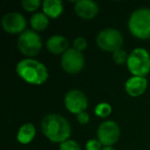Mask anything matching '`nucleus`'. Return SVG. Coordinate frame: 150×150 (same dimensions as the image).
Instances as JSON below:
<instances>
[{"mask_svg": "<svg viewBox=\"0 0 150 150\" xmlns=\"http://www.w3.org/2000/svg\"><path fill=\"white\" fill-rule=\"evenodd\" d=\"M18 48L22 54L32 59L37 56L42 48V40L39 34L34 30H25L19 35Z\"/></svg>", "mask_w": 150, "mask_h": 150, "instance_id": "39448f33", "label": "nucleus"}, {"mask_svg": "<svg viewBox=\"0 0 150 150\" xmlns=\"http://www.w3.org/2000/svg\"><path fill=\"white\" fill-rule=\"evenodd\" d=\"M90 114L86 111H83V112L76 115V119H77V121L80 125H88V121H90Z\"/></svg>", "mask_w": 150, "mask_h": 150, "instance_id": "5701e85b", "label": "nucleus"}, {"mask_svg": "<svg viewBox=\"0 0 150 150\" xmlns=\"http://www.w3.org/2000/svg\"><path fill=\"white\" fill-rule=\"evenodd\" d=\"M41 131L50 142L61 144L70 138L71 125L64 116L50 113L42 118Z\"/></svg>", "mask_w": 150, "mask_h": 150, "instance_id": "f257e3e1", "label": "nucleus"}, {"mask_svg": "<svg viewBox=\"0 0 150 150\" xmlns=\"http://www.w3.org/2000/svg\"><path fill=\"white\" fill-rule=\"evenodd\" d=\"M59 150H81V147L76 141L69 139L60 144Z\"/></svg>", "mask_w": 150, "mask_h": 150, "instance_id": "aec40b11", "label": "nucleus"}, {"mask_svg": "<svg viewBox=\"0 0 150 150\" xmlns=\"http://www.w3.org/2000/svg\"><path fill=\"white\" fill-rule=\"evenodd\" d=\"M1 25L5 32L8 34H22L26 30L27 21L25 17L20 13H8L3 16Z\"/></svg>", "mask_w": 150, "mask_h": 150, "instance_id": "9d476101", "label": "nucleus"}, {"mask_svg": "<svg viewBox=\"0 0 150 150\" xmlns=\"http://www.w3.org/2000/svg\"><path fill=\"white\" fill-rule=\"evenodd\" d=\"M102 150H116L113 146H104Z\"/></svg>", "mask_w": 150, "mask_h": 150, "instance_id": "b1692460", "label": "nucleus"}, {"mask_svg": "<svg viewBox=\"0 0 150 150\" xmlns=\"http://www.w3.org/2000/svg\"><path fill=\"white\" fill-rule=\"evenodd\" d=\"M103 147L98 139H90L86 143V150H102Z\"/></svg>", "mask_w": 150, "mask_h": 150, "instance_id": "4be33fe9", "label": "nucleus"}, {"mask_svg": "<svg viewBox=\"0 0 150 150\" xmlns=\"http://www.w3.org/2000/svg\"><path fill=\"white\" fill-rule=\"evenodd\" d=\"M22 8L28 13H33L39 8L40 5H42L40 0H23L21 2Z\"/></svg>", "mask_w": 150, "mask_h": 150, "instance_id": "a211bd4d", "label": "nucleus"}, {"mask_svg": "<svg viewBox=\"0 0 150 150\" xmlns=\"http://www.w3.org/2000/svg\"><path fill=\"white\" fill-rule=\"evenodd\" d=\"M129 31L138 39H150V8L142 7L132 13L127 22Z\"/></svg>", "mask_w": 150, "mask_h": 150, "instance_id": "7ed1b4c3", "label": "nucleus"}, {"mask_svg": "<svg viewBox=\"0 0 150 150\" xmlns=\"http://www.w3.org/2000/svg\"><path fill=\"white\" fill-rule=\"evenodd\" d=\"M30 25L34 31H43L50 25V19L43 13H36L30 19Z\"/></svg>", "mask_w": 150, "mask_h": 150, "instance_id": "dca6fc26", "label": "nucleus"}, {"mask_svg": "<svg viewBox=\"0 0 150 150\" xmlns=\"http://www.w3.org/2000/svg\"><path fill=\"white\" fill-rule=\"evenodd\" d=\"M88 47V41H86V38L83 37H77L75 38L74 41H73V48L78 52H82L83 50H86Z\"/></svg>", "mask_w": 150, "mask_h": 150, "instance_id": "412c9836", "label": "nucleus"}, {"mask_svg": "<svg viewBox=\"0 0 150 150\" xmlns=\"http://www.w3.org/2000/svg\"><path fill=\"white\" fill-rule=\"evenodd\" d=\"M148 88V80L146 77L140 76H131L125 81V90L127 94L131 97H139L146 92Z\"/></svg>", "mask_w": 150, "mask_h": 150, "instance_id": "f8f14e48", "label": "nucleus"}, {"mask_svg": "<svg viewBox=\"0 0 150 150\" xmlns=\"http://www.w3.org/2000/svg\"><path fill=\"white\" fill-rule=\"evenodd\" d=\"M96 43L104 52H114L122 46L123 36L117 29L106 28L98 33L96 37Z\"/></svg>", "mask_w": 150, "mask_h": 150, "instance_id": "423d86ee", "label": "nucleus"}, {"mask_svg": "<svg viewBox=\"0 0 150 150\" xmlns=\"http://www.w3.org/2000/svg\"><path fill=\"white\" fill-rule=\"evenodd\" d=\"M61 67L68 74H77L84 67V57L82 52L69 48L65 54L61 57Z\"/></svg>", "mask_w": 150, "mask_h": 150, "instance_id": "0eeeda50", "label": "nucleus"}, {"mask_svg": "<svg viewBox=\"0 0 150 150\" xmlns=\"http://www.w3.org/2000/svg\"><path fill=\"white\" fill-rule=\"evenodd\" d=\"M65 108L72 114L77 115L86 110L88 101L86 96L79 90H70L64 98Z\"/></svg>", "mask_w": 150, "mask_h": 150, "instance_id": "1a4fd4ad", "label": "nucleus"}, {"mask_svg": "<svg viewBox=\"0 0 150 150\" xmlns=\"http://www.w3.org/2000/svg\"><path fill=\"white\" fill-rule=\"evenodd\" d=\"M127 67L133 76L146 77L150 72V54L144 47H137L129 54Z\"/></svg>", "mask_w": 150, "mask_h": 150, "instance_id": "20e7f679", "label": "nucleus"}, {"mask_svg": "<svg viewBox=\"0 0 150 150\" xmlns=\"http://www.w3.org/2000/svg\"><path fill=\"white\" fill-rule=\"evenodd\" d=\"M36 135V129L31 122L24 123L19 129V132L17 134V140L21 144H29L34 140Z\"/></svg>", "mask_w": 150, "mask_h": 150, "instance_id": "2eb2a0df", "label": "nucleus"}, {"mask_svg": "<svg viewBox=\"0 0 150 150\" xmlns=\"http://www.w3.org/2000/svg\"><path fill=\"white\" fill-rule=\"evenodd\" d=\"M16 72L25 82L32 86H41L48 79V70L43 63L35 59H24L18 63Z\"/></svg>", "mask_w": 150, "mask_h": 150, "instance_id": "f03ea898", "label": "nucleus"}, {"mask_svg": "<svg viewBox=\"0 0 150 150\" xmlns=\"http://www.w3.org/2000/svg\"><path fill=\"white\" fill-rule=\"evenodd\" d=\"M95 114L98 117H101V118H106L109 115L112 113V107L109 103L106 102H102L99 103L96 107H95Z\"/></svg>", "mask_w": 150, "mask_h": 150, "instance_id": "f3484780", "label": "nucleus"}, {"mask_svg": "<svg viewBox=\"0 0 150 150\" xmlns=\"http://www.w3.org/2000/svg\"><path fill=\"white\" fill-rule=\"evenodd\" d=\"M127 59H129V54L122 48H119V50H115L114 52H112V60L117 65L127 64Z\"/></svg>", "mask_w": 150, "mask_h": 150, "instance_id": "6ab92c4d", "label": "nucleus"}, {"mask_svg": "<svg viewBox=\"0 0 150 150\" xmlns=\"http://www.w3.org/2000/svg\"><path fill=\"white\" fill-rule=\"evenodd\" d=\"M64 11L61 0H44L42 2V13L48 19H58Z\"/></svg>", "mask_w": 150, "mask_h": 150, "instance_id": "4468645a", "label": "nucleus"}, {"mask_svg": "<svg viewBox=\"0 0 150 150\" xmlns=\"http://www.w3.org/2000/svg\"><path fill=\"white\" fill-rule=\"evenodd\" d=\"M75 13L83 20H92L99 13V5L93 0H78L75 2Z\"/></svg>", "mask_w": 150, "mask_h": 150, "instance_id": "9b49d317", "label": "nucleus"}, {"mask_svg": "<svg viewBox=\"0 0 150 150\" xmlns=\"http://www.w3.org/2000/svg\"><path fill=\"white\" fill-rule=\"evenodd\" d=\"M46 48L54 54H63L69 50V41L62 35H52L46 40Z\"/></svg>", "mask_w": 150, "mask_h": 150, "instance_id": "ddd939ff", "label": "nucleus"}, {"mask_svg": "<svg viewBox=\"0 0 150 150\" xmlns=\"http://www.w3.org/2000/svg\"><path fill=\"white\" fill-rule=\"evenodd\" d=\"M120 137V129L113 120L103 121L97 129V139L103 146H113Z\"/></svg>", "mask_w": 150, "mask_h": 150, "instance_id": "6e6552de", "label": "nucleus"}]
</instances>
